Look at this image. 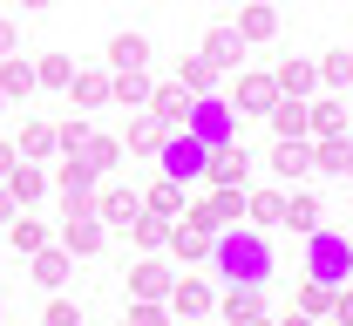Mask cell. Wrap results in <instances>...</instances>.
<instances>
[{
	"label": "cell",
	"mask_w": 353,
	"mask_h": 326,
	"mask_svg": "<svg viewBox=\"0 0 353 326\" xmlns=\"http://www.w3.org/2000/svg\"><path fill=\"white\" fill-rule=\"evenodd\" d=\"M211 265H218V279L224 285H265L272 279V238L252 225H231V232L211 238Z\"/></svg>",
	"instance_id": "obj_1"
},
{
	"label": "cell",
	"mask_w": 353,
	"mask_h": 326,
	"mask_svg": "<svg viewBox=\"0 0 353 326\" xmlns=\"http://www.w3.org/2000/svg\"><path fill=\"white\" fill-rule=\"evenodd\" d=\"M306 279L312 285H347L353 279V238L347 232H306Z\"/></svg>",
	"instance_id": "obj_2"
},
{
	"label": "cell",
	"mask_w": 353,
	"mask_h": 326,
	"mask_svg": "<svg viewBox=\"0 0 353 326\" xmlns=\"http://www.w3.org/2000/svg\"><path fill=\"white\" fill-rule=\"evenodd\" d=\"M183 130L204 143V150H218V143L238 136V109H231L218 89H211V95H190V116H183Z\"/></svg>",
	"instance_id": "obj_3"
},
{
	"label": "cell",
	"mask_w": 353,
	"mask_h": 326,
	"mask_svg": "<svg viewBox=\"0 0 353 326\" xmlns=\"http://www.w3.org/2000/svg\"><path fill=\"white\" fill-rule=\"evenodd\" d=\"M204 163H211V150L190 136V130H170V136H163V150H157V170H163L170 184H183V190L204 184Z\"/></svg>",
	"instance_id": "obj_4"
},
{
	"label": "cell",
	"mask_w": 353,
	"mask_h": 326,
	"mask_svg": "<svg viewBox=\"0 0 353 326\" xmlns=\"http://www.w3.org/2000/svg\"><path fill=\"white\" fill-rule=\"evenodd\" d=\"M204 177H211V190H245V184H252V150H245L238 136L218 143L211 163H204Z\"/></svg>",
	"instance_id": "obj_5"
},
{
	"label": "cell",
	"mask_w": 353,
	"mask_h": 326,
	"mask_svg": "<svg viewBox=\"0 0 353 326\" xmlns=\"http://www.w3.org/2000/svg\"><path fill=\"white\" fill-rule=\"evenodd\" d=\"M183 218H190V225H204V232H231V225L245 218V190H211V197H197Z\"/></svg>",
	"instance_id": "obj_6"
},
{
	"label": "cell",
	"mask_w": 353,
	"mask_h": 326,
	"mask_svg": "<svg viewBox=\"0 0 353 326\" xmlns=\"http://www.w3.org/2000/svg\"><path fill=\"white\" fill-rule=\"evenodd\" d=\"M170 313H176V320H211V313H218V292H211V279H197V272H176V285H170Z\"/></svg>",
	"instance_id": "obj_7"
},
{
	"label": "cell",
	"mask_w": 353,
	"mask_h": 326,
	"mask_svg": "<svg viewBox=\"0 0 353 326\" xmlns=\"http://www.w3.org/2000/svg\"><path fill=\"white\" fill-rule=\"evenodd\" d=\"M170 285H176V265H163L157 252H143L130 265V299H170Z\"/></svg>",
	"instance_id": "obj_8"
},
{
	"label": "cell",
	"mask_w": 353,
	"mask_h": 326,
	"mask_svg": "<svg viewBox=\"0 0 353 326\" xmlns=\"http://www.w3.org/2000/svg\"><path fill=\"white\" fill-rule=\"evenodd\" d=\"M197 54H204L218 75H238V68H245V41H238V28H231V21H218V28L204 34V48H197Z\"/></svg>",
	"instance_id": "obj_9"
},
{
	"label": "cell",
	"mask_w": 353,
	"mask_h": 326,
	"mask_svg": "<svg viewBox=\"0 0 353 326\" xmlns=\"http://www.w3.org/2000/svg\"><path fill=\"white\" fill-rule=\"evenodd\" d=\"M231 28H238L245 48H259V41L279 34V7H272V0H238V21H231Z\"/></svg>",
	"instance_id": "obj_10"
},
{
	"label": "cell",
	"mask_w": 353,
	"mask_h": 326,
	"mask_svg": "<svg viewBox=\"0 0 353 326\" xmlns=\"http://www.w3.org/2000/svg\"><path fill=\"white\" fill-rule=\"evenodd\" d=\"M136 211H143V190L136 184H116V177H109V184L95 190V218H102V225H130Z\"/></svg>",
	"instance_id": "obj_11"
},
{
	"label": "cell",
	"mask_w": 353,
	"mask_h": 326,
	"mask_svg": "<svg viewBox=\"0 0 353 326\" xmlns=\"http://www.w3.org/2000/svg\"><path fill=\"white\" fill-rule=\"evenodd\" d=\"M272 170H279L285 184L312 177V143H306V136H272Z\"/></svg>",
	"instance_id": "obj_12"
},
{
	"label": "cell",
	"mask_w": 353,
	"mask_h": 326,
	"mask_svg": "<svg viewBox=\"0 0 353 326\" xmlns=\"http://www.w3.org/2000/svg\"><path fill=\"white\" fill-rule=\"evenodd\" d=\"M224 102H231L238 116H265V109L279 102V82H272V75H238V89L224 95Z\"/></svg>",
	"instance_id": "obj_13"
},
{
	"label": "cell",
	"mask_w": 353,
	"mask_h": 326,
	"mask_svg": "<svg viewBox=\"0 0 353 326\" xmlns=\"http://www.w3.org/2000/svg\"><path fill=\"white\" fill-rule=\"evenodd\" d=\"M163 130H183V116H190V89L183 82H163V89H150V102H143Z\"/></svg>",
	"instance_id": "obj_14"
},
{
	"label": "cell",
	"mask_w": 353,
	"mask_h": 326,
	"mask_svg": "<svg viewBox=\"0 0 353 326\" xmlns=\"http://www.w3.org/2000/svg\"><path fill=\"white\" fill-rule=\"evenodd\" d=\"M306 136H347V95L306 102Z\"/></svg>",
	"instance_id": "obj_15"
},
{
	"label": "cell",
	"mask_w": 353,
	"mask_h": 326,
	"mask_svg": "<svg viewBox=\"0 0 353 326\" xmlns=\"http://www.w3.org/2000/svg\"><path fill=\"white\" fill-rule=\"evenodd\" d=\"M0 184L14 190V204L28 211V204H41V197H48V170H41V163H28V156H21V163H14V170L0 177Z\"/></svg>",
	"instance_id": "obj_16"
},
{
	"label": "cell",
	"mask_w": 353,
	"mask_h": 326,
	"mask_svg": "<svg viewBox=\"0 0 353 326\" xmlns=\"http://www.w3.org/2000/svg\"><path fill=\"white\" fill-rule=\"evenodd\" d=\"M259 313H265V285H231V292L218 299L224 326H245V320H259Z\"/></svg>",
	"instance_id": "obj_17"
},
{
	"label": "cell",
	"mask_w": 353,
	"mask_h": 326,
	"mask_svg": "<svg viewBox=\"0 0 353 326\" xmlns=\"http://www.w3.org/2000/svg\"><path fill=\"white\" fill-rule=\"evenodd\" d=\"M211 238H218V232H204V225H190V218H183V225H170L163 245L176 252V265H197V258H211Z\"/></svg>",
	"instance_id": "obj_18"
},
{
	"label": "cell",
	"mask_w": 353,
	"mask_h": 326,
	"mask_svg": "<svg viewBox=\"0 0 353 326\" xmlns=\"http://www.w3.org/2000/svg\"><path fill=\"white\" fill-rule=\"evenodd\" d=\"M28 272H34V285H48V292H61V285H68V272H75V258H68L61 245H41Z\"/></svg>",
	"instance_id": "obj_19"
},
{
	"label": "cell",
	"mask_w": 353,
	"mask_h": 326,
	"mask_svg": "<svg viewBox=\"0 0 353 326\" xmlns=\"http://www.w3.org/2000/svg\"><path fill=\"white\" fill-rule=\"evenodd\" d=\"M150 89H157V82H150L143 68H116V75H109V102H116V109H143Z\"/></svg>",
	"instance_id": "obj_20"
},
{
	"label": "cell",
	"mask_w": 353,
	"mask_h": 326,
	"mask_svg": "<svg viewBox=\"0 0 353 326\" xmlns=\"http://www.w3.org/2000/svg\"><path fill=\"white\" fill-rule=\"evenodd\" d=\"M48 190H61V197H95V170H88V156H68V163H54Z\"/></svg>",
	"instance_id": "obj_21"
},
{
	"label": "cell",
	"mask_w": 353,
	"mask_h": 326,
	"mask_svg": "<svg viewBox=\"0 0 353 326\" xmlns=\"http://www.w3.org/2000/svg\"><path fill=\"white\" fill-rule=\"evenodd\" d=\"M0 95L7 102H28L34 95V61L28 54H0Z\"/></svg>",
	"instance_id": "obj_22"
},
{
	"label": "cell",
	"mask_w": 353,
	"mask_h": 326,
	"mask_svg": "<svg viewBox=\"0 0 353 326\" xmlns=\"http://www.w3.org/2000/svg\"><path fill=\"white\" fill-rule=\"evenodd\" d=\"M319 218H326V211H319V197H312V190H299V184L285 190V232L306 238V232H319Z\"/></svg>",
	"instance_id": "obj_23"
},
{
	"label": "cell",
	"mask_w": 353,
	"mask_h": 326,
	"mask_svg": "<svg viewBox=\"0 0 353 326\" xmlns=\"http://www.w3.org/2000/svg\"><path fill=\"white\" fill-rule=\"evenodd\" d=\"M272 82H279V95H312V89H319V68L299 61V54H285V61L272 68Z\"/></svg>",
	"instance_id": "obj_24"
},
{
	"label": "cell",
	"mask_w": 353,
	"mask_h": 326,
	"mask_svg": "<svg viewBox=\"0 0 353 326\" xmlns=\"http://www.w3.org/2000/svg\"><path fill=\"white\" fill-rule=\"evenodd\" d=\"M265 123H272V136H306V95H279L265 109Z\"/></svg>",
	"instance_id": "obj_25"
},
{
	"label": "cell",
	"mask_w": 353,
	"mask_h": 326,
	"mask_svg": "<svg viewBox=\"0 0 353 326\" xmlns=\"http://www.w3.org/2000/svg\"><path fill=\"white\" fill-rule=\"evenodd\" d=\"M109 68H150V34H136V28L109 34Z\"/></svg>",
	"instance_id": "obj_26"
},
{
	"label": "cell",
	"mask_w": 353,
	"mask_h": 326,
	"mask_svg": "<svg viewBox=\"0 0 353 326\" xmlns=\"http://www.w3.org/2000/svg\"><path fill=\"white\" fill-rule=\"evenodd\" d=\"M245 218L272 232V225H285V190H245Z\"/></svg>",
	"instance_id": "obj_27"
},
{
	"label": "cell",
	"mask_w": 353,
	"mask_h": 326,
	"mask_svg": "<svg viewBox=\"0 0 353 326\" xmlns=\"http://www.w3.org/2000/svg\"><path fill=\"white\" fill-rule=\"evenodd\" d=\"M163 136H170V130H163L150 109H136V116H130V143H123V150H136V156H157V150H163Z\"/></svg>",
	"instance_id": "obj_28"
},
{
	"label": "cell",
	"mask_w": 353,
	"mask_h": 326,
	"mask_svg": "<svg viewBox=\"0 0 353 326\" xmlns=\"http://www.w3.org/2000/svg\"><path fill=\"white\" fill-rule=\"evenodd\" d=\"M75 156H88V170H95V177H116V170H123V143H116V136H88Z\"/></svg>",
	"instance_id": "obj_29"
},
{
	"label": "cell",
	"mask_w": 353,
	"mask_h": 326,
	"mask_svg": "<svg viewBox=\"0 0 353 326\" xmlns=\"http://www.w3.org/2000/svg\"><path fill=\"white\" fill-rule=\"evenodd\" d=\"M7 245H14L21 258H34V252L48 245V225H41V218H21V211H14V218H7Z\"/></svg>",
	"instance_id": "obj_30"
},
{
	"label": "cell",
	"mask_w": 353,
	"mask_h": 326,
	"mask_svg": "<svg viewBox=\"0 0 353 326\" xmlns=\"http://www.w3.org/2000/svg\"><path fill=\"white\" fill-rule=\"evenodd\" d=\"M130 238H136V252H163L170 218H157V211H136V218H130Z\"/></svg>",
	"instance_id": "obj_31"
},
{
	"label": "cell",
	"mask_w": 353,
	"mask_h": 326,
	"mask_svg": "<svg viewBox=\"0 0 353 326\" xmlns=\"http://www.w3.org/2000/svg\"><path fill=\"white\" fill-rule=\"evenodd\" d=\"M28 163H48L54 156V123H21V143H14Z\"/></svg>",
	"instance_id": "obj_32"
},
{
	"label": "cell",
	"mask_w": 353,
	"mask_h": 326,
	"mask_svg": "<svg viewBox=\"0 0 353 326\" xmlns=\"http://www.w3.org/2000/svg\"><path fill=\"white\" fill-rule=\"evenodd\" d=\"M176 82H183L190 95H211L218 89V68H211L204 54H183V61H176Z\"/></svg>",
	"instance_id": "obj_33"
},
{
	"label": "cell",
	"mask_w": 353,
	"mask_h": 326,
	"mask_svg": "<svg viewBox=\"0 0 353 326\" xmlns=\"http://www.w3.org/2000/svg\"><path fill=\"white\" fill-rule=\"evenodd\" d=\"M312 68H319V82H326L333 95L353 89V54H347V48H333V54H326V61H312Z\"/></svg>",
	"instance_id": "obj_34"
},
{
	"label": "cell",
	"mask_w": 353,
	"mask_h": 326,
	"mask_svg": "<svg viewBox=\"0 0 353 326\" xmlns=\"http://www.w3.org/2000/svg\"><path fill=\"white\" fill-rule=\"evenodd\" d=\"M292 313H306V320H326V313H333V285L299 279V292H292Z\"/></svg>",
	"instance_id": "obj_35"
},
{
	"label": "cell",
	"mask_w": 353,
	"mask_h": 326,
	"mask_svg": "<svg viewBox=\"0 0 353 326\" xmlns=\"http://www.w3.org/2000/svg\"><path fill=\"white\" fill-rule=\"evenodd\" d=\"M143 211H157V218H183V211H190V197H183V184H170V177H163V184L143 197Z\"/></svg>",
	"instance_id": "obj_36"
},
{
	"label": "cell",
	"mask_w": 353,
	"mask_h": 326,
	"mask_svg": "<svg viewBox=\"0 0 353 326\" xmlns=\"http://www.w3.org/2000/svg\"><path fill=\"white\" fill-rule=\"evenodd\" d=\"M68 82H75V61L68 54H41L34 61V89H68Z\"/></svg>",
	"instance_id": "obj_37"
},
{
	"label": "cell",
	"mask_w": 353,
	"mask_h": 326,
	"mask_svg": "<svg viewBox=\"0 0 353 326\" xmlns=\"http://www.w3.org/2000/svg\"><path fill=\"white\" fill-rule=\"evenodd\" d=\"M68 89H75V102H82V109H102V102H109V75H102V68H82Z\"/></svg>",
	"instance_id": "obj_38"
},
{
	"label": "cell",
	"mask_w": 353,
	"mask_h": 326,
	"mask_svg": "<svg viewBox=\"0 0 353 326\" xmlns=\"http://www.w3.org/2000/svg\"><path fill=\"white\" fill-rule=\"evenodd\" d=\"M130 326H176L170 299H130Z\"/></svg>",
	"instance_id": "obj_39"
},
{
	"label": "cell",
	"mask_w": 353,
	"mask_h": 326,
	"mask_svg": "<svg viewBox=\"0 0 353 326\" xmlns=\"http://www.w3.org/2000/svg\"><path fill=\"white\" fill-rule=\"evenodd\" d=\"M88 136H95V130H88L82 116H68V123H61V130H54V150H61V156H75V150H82Z\"/></svg>",
	"instance_id": "obj_40"
},
{
	"label": "cell",
	"mask_w": 353,
	"mask_h": 326,
	"mask_svg": "<svg viewBox=\"0 0 353 326\" xmlns=\"http://www.w3.org/2000/svg\"><path fill=\"white\" fill-rule=\"evenodd\" d=\"M41 326H82V306H75V299H48Z\"/></svg>",
	"instance_id": "obj_41"
},
{
	"label": "cell",
	"mask_w": 353,
	"mask_h": 326,
	"mask_svg": "<svg viewBox=\"0 0 353 326\" xmlns=\"http://www.w3.org/2000/svg\"><path fill=\"white\" fill-rule=\"evenodd\" d=\"M333 326H353V279L347 285H333V313H326Z\"/></svg>",
	"instance_id": "obj_42"
},
{
	"label": "cell",
	"mask_w": 353,
	"mask_h": 326,
	"mask_svg": "<svg viewBox=\"0 0 353 326\" xmlns=\"http://www.w3.org/2000/svg\"><path fill=\"white\" fill-rule=\"evenodd\" d=\"M0 54H21V28H14L7 14H0Z\"/></svg>",
	"instance_id": "obj_43"
},
{
	"label": "cell",
	"mask_w": 353,
	"mask_h": 326,
	"mask_svg": "<svg viewBox=\"0 0 353 326\" xmlns=\"http://www.w3.org/2000/svg\"><path fill=\"white\" fill-rule=\"evenodd\" d=\"M14 163H21V150H14V143H0V177H7Z\"/></svg>",
	"instance_id": "obj_44"
},
{
	"label": "cell",
	"mask_w": 353,
	"mask_h": 326,
	"mask_svg": "<svg viewBox=\"0 0 353 326\" xmlns=\"http://www.w3.org/2000/svg\"><path fill=\"white\" fill-rule=\"evenodd\" d=\"M14 211H21V204H14V190L0 184V225H7V218H14Z\"/></svg>",
	"instance_id": "obj_45"
},
{
	"label": "cell",
	"mask_w": 353,
	"mask_h": 326,
	"mask_svg": "<svg viewBox=\"0 0 353 326\" xmlns=\"http://www.w3.org/2000/svg\"><path fill=\"white\" fill-rule=\"evenodd\" d=\"M14 7H21V14H41V7H54V0H14Z\"/></svg>",
	"instance_id": "obj_46"
},
{
	"label": "cell",
	"mask_w": 353,
	"mask_h": 326,
	"mask_svg": "<svg viewBox=\"0 0 353 326\" xmlns=\"http://www.w3.org/2000/svg\"><path fill=\"white\" fill-rule=\"evenodd\" d=\"M279 326H319V320H306V313H285V320H279Z\"/></svg>",
	"instance_id": "obj_47"
},
{
	"label": "cell",
	"mask_w": 353,
	"mask_h": 326,
	"mask_svg": "<svg viewBox=\"0 0 353 326\" xmlns=\"http://www.w3.org/2000/svg\"><path fill=\"white\" fill-rule=\"evenodd\" d=\"M245 326H279V320H265V313H259V320H245Z\"/></svg>",
	"instance_id": "obj_48"
},
{
	"label": "cell",
	"mask_w": 353,
	"mask_h": 326,
	"mask_svg": "<svg viewBox=\"0 0 353 326\" xmlns=\"http://www.w3.org/2000/svg\"><path fill=\"white\" fill-rule=\"evenodd\" d=\"M347 184H353V150H347Z\"/></svg>",
	"instance_id": "obj_49"
},
{
	"label": "cell",
	"mask_w": 353,
	"mask_h": 326,
	"mask_svg": "<svg viewBox=\"0 0 353 326\" xmlns=\"http://www.w3.org/2000/svg\"><path fill=\"white\" fill-rule=\"evenodd\" d=\"M0 116H7V95H0Z\"/></svg>",
	"instance_id": "obj_50"
},
{
	"label": "cell",
	"mask_w": 353,
	"mask_h": 326,
	"mask_svg": "<svg viewBox=\"0 0 353 326\" xmlns=\"http://www.w3.org/2000/svg\"><path fill=\"white\" fill-rule=\"evenodd\" d=\"M347 123H353V102H347Z\"/></svg>",
	"instance_id": "obj_51"
},
{
	"label": "cell",
	"mask_w": 353,
	"mask_h": 326,
	"mask_svg": "<svg viewBox=\"0 0 353 326\" xmlns=\"http://www.w3.org/2000/svg\"><path fill=\"white\" fill-rule=\"evenodd\" d=\"M211 7H224V0H211Z\"/></svg>",
	"instance_id": "obj_52"
},
{
	"label": "cell",
	"mask_w": 353,
	"mask_h": 326,
	"mask_svg": "<svg viewBox=\"0 0 353 326\" xmlns=\"http://www.w3.org/2000/svg\"><path fill=\"white\" fill-rule=\"evenodd\" d=\"M347 54H353V41H347Z\"/></svg>",
	"instance_id": "obj_53"
},
{
	"label": "cell",
	"mask_w": 353,
	"mask_h": 326,
	"mask_svg": "<svg viewBox=\"0 0 353 326\" xmlns=\"http://www.w3.org/2000/svg\"><path fill=\"white\" fill-rule=\"evenodd\" d=\"M123 326H130V320H123Z\"/></svg>",
	"instance_id": "obj_54"
}]
</instances>
